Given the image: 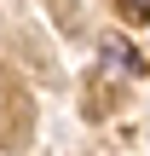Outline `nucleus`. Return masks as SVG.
<instances>
[{
  "label": "nucleus",
  "instance_id": "obj_1",
  "mask_svg": "<svg viewBox=\"0 0 150 156\" xmlns=\"http://www.w3.org/2000/svg\"><path fill=\"white\" fill-rule=\"evenodd\" d=\"M127 12L133 17H150V0H127Z\"/></svg>",
  "mask_w": 150,
  "mask_h": 156
}]
</instances>
